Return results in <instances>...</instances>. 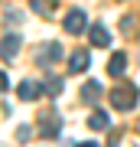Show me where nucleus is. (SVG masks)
<instances>
[{"label": "nucleus", "mask_w": 140, "mask_h": 147, "mask_svg": "<svg viewBox=\"0 0 140 147\" xmlns=\"http://www.w3.org/2000/svg\"><path fill=\"white\" fill-rule=\"evenodd\" d=\"M33 7H36V13H52L56 10V0H33Z\"/></svg>", "instance_id": "ddd939ff"}, {"label": "nucleus", "mask_w": 140, "mask_h": 147, "mask_svg": "<svg viewBox=\"0 0 140 147\" xmlns=\"http://www.w3.org/2000/svg\"><path fill=\"white\" fill-rule=\"evenodd\" d=\"M0 56H3L7 62H13V59L20 56V36H16V33H7V36H3V42H0Z\"/></svg>", "instance_id": "7ed1b4c3"}, {"label": "nucleus", "mask_w": 140, "mask_h": 147, "mask_svg": "<svg viewBox=\"0 0 140 147\" xmlns=\"http://www.w3.org/2000/svg\"><path fill=\"white\" fill-rule=\"evenodd\" d=\"M65 30L72 33V36H75V33H85V30H88V20H85V13H82V10H72V13L65 16Z\"/></svg>", "instance_id": "20e7f679"}, {"label": "nucleus", "mask_w": 140, "mask_h": 147, "mask_svg": "<svg viewBox=\"0 0 140 147\" xmlns=\"http://www.w3.org/2000/svg\"><path fill=\"white\" fill-rule=\"evenodd\" d=\"M3 88H7V75L0 72V92H3Z\"/></svg>", "instance_id": "2eb2a0df"}, {"label": "nucleus", "mask_w": 140, "mask_h": 147, "mask_svg": "<svg viewBox=\"0 0 140 147\" xmlns=\"http://www.w3.org/2000/svg\"><path fill=\"white\" fill-rule=\"evenodd\" d=\"M137 98H140V92H137V85H130V82L117 85V88L111 92V105L121 108V111H130V108L137 105Z\"/></svg>", "instance_id": "f257e3e1"}, {"label": "nucleus", "mask_w": 140, "mask_h": 147, "mask_svg": "<svg viewBox=\"0 0 140 147\" xmlns=\"http://www.w3.org/2000/svg\"><path fill=\"white\" fill-rule=\"evenodd\" d=\"M78 147H98V144H94V141H85V144H78Z\"/></svg>", "instance_id": "dca6fc26"}, {"label": "nucleus", "mask_w": 140, "mask_h": 147, "mask_svg": "<svg viewBox=\"0 0 140 147\" xmlns=\"http://www.w3.org/2000/svg\"><path fill=\"white\" fill-rule=\"evenodd\" d=\"M98 98H101V85H98V82H85V85H82V101L91 105V101H98Z\"/></svg>", "instance_id": "1a4fd4ad"}, {"label": "nucleus", "mask_w": 140, "mask_h": 147, "mask_svg": "<svg viewBox=\"0 0 140 147\" xmlns=\"http://www.w3.org/2000/svg\"><path fill=\"white\" fill-rule=\"evenodd\" d=\"M42 59H49V62H59V59H62V46H59V42H49V46L42 49Z\"/></svg>", "instance_id": "9d476101"}, {"label": "nucleus", "mask_w": 140, "mask_h": 147, "mask_svg": "<svg viewBox=\"0 0 140 147\" xmlns=\"http://www.w3.org/2000/svg\"><path fill=\"white\" fill-rule=\"evenodd\" d=\"M108 72L114 75V79H121V75L127 72V56H124V53H117V56H111V62H108Z\"/></svg>", "instance_id": "6e6552de"}, {"label": "nucleus", "mask_w": 140, "mask_h": 147, "mask_svg": "<svg viewBox=\"0 0 140 147\" xmlns=\"http://www.w3.org/2000/svg\"><path fill=\"white\" fill-rule=\"evenodd\" d=\"M88 39H91V46H108V42H111V33L98 23V26H88Z\"/></svg>", "instance_id": "0eeeda50"}, {"label": "nucleus", "mask_w": 140, "mask_h": 147, "mask_svg": "<svg viewBox=\"0 0 140 147\" xmlns=\"http://www.w3.org/2000/svg\"><path fill=\"white\" fill-rule=\"evenodd\" d=\"M42 92H49V95H59V92H62V79H56V75H49V79L42 82Z\"/></svg>", "instance_id": "f8f14e48"}, {"label": "nucleus", "mask_w": 140, "mask_h": 147, "mask_svg": "<svg viewBox=\"0 0 140 147\" xmlns=\"http://www.w3.org/2000/svg\"><path fill=\"white\" fill-rule=\"evenodd\" d=\"M39 92H42V85H36V82H20L16 85V98H23V101H33Z\"/></svg>", "instance_id": "423d86ee"}, {"label": "nucleus", "mask_w": 140, "mask_h": 147, "mask_svg": "<svg viewBox=\"0 0 140 147\" xmlns=\"http://www.w3.org/2000/svg\"><path fill=\"white\" fill-rule=\"evenodd\" d=\"M39 124H42V134L46 137H59L62 134V118H59V111H42L39 115Z\"/></svg>", "instance_id": "f03ea898"}, {"label": "nucleus", "mask_w": 140, "mask_h": 147, "mask_svg": "<svg viewBox=\"0 0 140 147\" xmlns=\"http://www.w3.org/2000/svg\"><path fill=\"white\" fill-rule=\"evenodd\" d=\"M88 124L94 127V131H104V127H108V115H104V111H94V115L88 118Z\"/></svg>", "instance_id": "9b49d317"}, {"label": "nucleus", "mask_w": 140, "mask_h": 147, "mask_svg": "<svg viewBox=\"0 0 140 147\" xmlns=\"http://www.w3.org/2000/svg\"><path fill=\"white\" fill-rule=\"evenodd\" d=\"M88 65H91V59H88V53H85V49H78V53L68 56V72H85Z\"/></svg>", "instance_id": "39448f33"}, {"label": "nucleus", "mask_w": 140, "mask_h": 147, "mask_svg": "<svg viewBox=\"0 0 140 147\" xmlns=\"http://www.w3.org/2000/svg\"><path fill=\"white\" fill-rule=\"evenodd\" d=\"M29 137H33L29 124H20V127H16V141H20V144H26V141H29Z\"/></svg>", "instance_id": "4468645a"}]
</instances>
